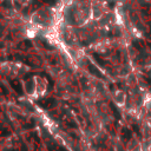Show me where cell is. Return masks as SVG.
<instances>
[{
    "label": "cell",
    "mask_w": 151,
    "mask_h": 151,
    "mask_svg": "<svg viewBox=\"0 0 151 151\" xmlns=\"http://www.w3.org/2000/svg\"><path fill=\"white\" fill-rule=\"evenodd\" d=\"M114 101L117 103L118 106H123L125 103V94L123 91H117L114 93Z\"/></svg>",
    "instance_id": "6da1fadb"
}]
</instances>
